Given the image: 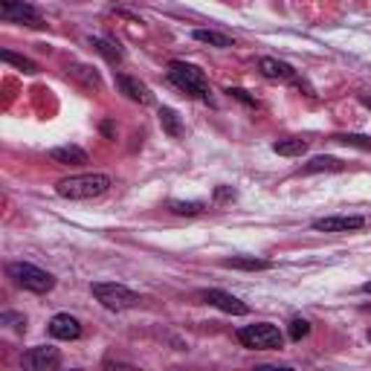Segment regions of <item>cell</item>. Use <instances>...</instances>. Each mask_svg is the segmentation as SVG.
<instances>
[{"label":"cell","mask_w":371,"mask_h":371,"mask_svg":"<svg viewBox=\"0 0 371 371\" xmlns=\"http://www.w3.org/2000/svg\"><path fill=\"white\" fill-rule=\"evenodd\" d=\"M21 363L29 371H50V368H55L58 363H61V354H58V348H52V345H35V348L27 351Z\"/></svg>","instance_id":"obj_8"},{"label":"cell","mask_w":371,"mask_h":371,"mask_svg":"<svg viewBox=\"0 0 371 371\" xmlns=\"http://www.w3.org/2000/svg\"><path fill=\"white\" fill-rule=\"evenodd\" d=\"M168 212L194 218V214H203L206 212V203L203 201H168Z\"/></svg>","instance_id":"obj_17"},{"label":"cell","mask_w":371,"mask_h":371,"mask_svg":"<svg viewBox=\"0 0 371 371\" xmlns=\"http://www.w3.org/2000/svg\"><path fill=\"white\" fill-rule=\"evenodd\" d=\"M345 168V163L342 160H337V157H314L310 163H305L302 166V174H314V171H342Z\"/></svg>","instance_id":"obj_16"},{"label":"cell","mask_w":371,"mask_h":371,"mask_svg":"<svg viewBox=\"0 0 371 371\" xmlns=\"http://www.w3.org/2000/svg\"><path fill=\"white\" fill-rule=\"evenodd\" d=\"M0 55H3V61H6V64L17 67V70H24V73H38V64L32 61V58H24V55H15L12 50H3V52H0Z\"/></svg>","instance_id":"obj_22"},{"label":"cell","mask_w":371,"mask_h":371,"mask_svg":"<svg viewBox=\"0 0 371 371\" xmlns=\"http://www.w3.org/2000/svg\"><path fill=\"white\" fill-rule=\"evenodd\" d=\"M224 267H232V270H247V272H259V270H272V261L238 256V259H224Z\"/></svg>","instance_id":"obj_15"},{"label":"cell","mask_w":371,"mask_h":371,"mask_svg":"<svg viewBox=\"0 0 371 371\" xmlns=\"http://www.w3.org/2000/svg\"><path fill=\"white\" fill-rule=\"evenodd\" d=\"M368 342H371V328H368Z\"/></svg>","instance_id":"obj_27"},{"label":"cell","mask_w":371,"mask_h":371,"mask_svg":"<svg viewBox=\"0 0 371 371\" xmlns=\"http://www.w3.org/2000/svg\"><path fill=\"white\" fill-rule=\"evenodd\" d=\"M160 125H163V131L168 133V136H177L183 133V125H180V116H177V110H171V108H160Z\"/></svg>","instance_id":"obj_18"},{"label":"cell","mask_w":371,"mask_h":371,"mask_svg":"<svg viewBox=\"0 0 371 371\" xmlns=\"http://www.w3.org/2000/svg\"><path fill=\"white\" fill-rule=\"evenodd\" d=\"M259 70L270 82H296L299 79L296 70H293L287 61H279V58H270V55L259 58Z\"/></svg>","instance_id":"obj_11"},{"label":"cell","mask_w":371,"mask_h":371,"mask_svg":"<svg viewBox=\"0 0 371 371\" xmlns=\"http://www.w3.org/2000/svg\"><path fill=\"white\" fill-rule=\"evenodd\" d=\"M272 151L282 154V157H302L307 151V143L305 140H279V143H272Z\"/></svg>","instance_id":"obj_19"},{"label":"cell","mask_w":371,"mask_h":371,"mask_svg":"<svg viewBox=\"0 0 371 371\" xmlns=\"http://www.w3.org/2000/svg\"><path fill=\"white\" fill-rule=\"evenodd\" d=\"M6 272H9V279H12L17 287H24V290H29V293H50V290L55 287V276H52V272L41 270V267H35V264H29V261H12V264L6 267Z\"/></svg>","instance_id":"obj_3"},{"label":"cell","mask_w":371,"mask_h":371,"mask_svg":"<svg viewBox=\"0 0 371 371\" xmlns=\"http://www.w3.org/2000/svg\"><path fill=\"white\" fill-rule=\"evenodd\" d=\"M226 201H235V191L226 189V186H218L214 189V203H226Z\"/></svg>","instance_id":"obj_25"},{"label":"cell","mask_w":371,"mask_h":371,"mask_svg":"<svg viewBox=\"0 0 371 371\" xmlns=\"http://www.w3.org/2000/svg\"><path fill=\"white\" fill-rule=\"evenodd\" d=\"M166 75H168V82L177 87V90H183L186 96H191V99H198V102H203V105H214V96H212V90H209V82H206V75H203V70L201 67H194V64H186V61H168V70H166Z\"/></svg>","instance_id":"obj_1"},{"label":"cell","mask_w":371,"mask_h":371,"mask_svg":"<svg viewBox=\"0 0 371 371\" xmlns=\"http://www.w3.org/2000/svg\"><path fill=\"white\" fill-rule=\"evenodd\" d=\"M238 342L252 351H279L284 345V334L270 322H256L238 328Z\"/></svg>","instance_id":"obj_5"},{"label":"cell","mask_w":371,"mask_h":371,"mask_svg":"<svg viewBox=\"0 0 371 371\" xmlns=\"http://www.w3.org/2000/svg\"><path fill=\"white\" fill-rule=\"evenodd\" d=\"M47 157L58 166H85L87 163V151L79 148V145H58V148H50Z\"/></svg>","instance_id":"obj_13"},{"label":"cell","mask_w":371,"mask_h":371,"mask_svg":"<svg viewBox=\"0 0 371 371\" xmlns=\"http://www.w3.org/2000/svg\"><path fill=\"white\" fill-rule=\"evenodd\" d=\"M226 93L232 96V99H238V102H244V105H252V108H256V99H252V96H247V90H241V87H229Z\"/></svg>","instance_id":"obj_24"},{"label":"cell","mask_w":371,"mask_h":371,"mask_svg":"<svg viewBox=\"0 0 371 371\" xmlns=\"http://www.w3.org/2000/svg\"><path fill=\"white\" fill-rule=\"evenodd\" d=\"M90 47H93L96 52H102L110 64H119V61H122V50L113 47L110 41H105V38H93V35H90Z\"/></svg>","instance_id":"obj_20"},{"label":"cell","mask_w":371,"mask_h":371,"mask_svg":"<svg viewBox=\"0 0 371 371\" xmlns=\"http://www.w3.org/2000/svg\"><path fill=\"white\" fill-rule=\"evenodd\" d=\"M116 87H119L131 102H140V105H151V90H148V85H143L140 79H133V75H125V73H119L116 75Z\"/></svg>","instance_id":"obj_12"},{"label":"cell","mask_w":371,"mask_h":371,"mask_svg":"<svg viewBox=\"0 0 371 371\" xmlns=\"http://www.w3.org/2000/svg\"><path fill=\"white\" fill-rule=\"evenodd\" d=\"M360 290H363V293H368V296H371V282H365V284H363Z\"/></svg>","instance_id":"obj_26"},{"label":"cell","mask_w":371,"mask_h":371,"mask_svg":"<svg viewBox=\"0 0 371 371\" xmlns=\"http://www.w3.org/2000/svg\"><path fill=\"white\" fill-rule=\"evenodd\" d=\"M47 330H50V337L70 342V340H79V337H82V322L75 319V317H70V314H55V317L50 319Z\"/></svg>","instance_id":"obj_10"},{"label":"cell","mask_w":371,"mask_h":371,"mask_svg":"<svg viewBox=\"0 0 371 371\" xmlns=\"http://www.w3.org/2000/svg\"><path fill=\"white\" fill-rule=\"evenodd\" d=\"M108 189H110V177L102 171L73 174V177H64L55 183V194L64 201H93V198H102Z\"/></svg>","instance_id":"obj_2"},{"label":"cell","mask_w":371,"mask_h":371,"mask_svg":"<svg viewBox=\"0 0 371 371\" xmlns=\"http://www.w3.org/2000/svg\"><path fill=\"white\" fill-rule=\"evenodd\" d=\"M198 299L214 305L218 310H224V314H232V317H247L249 314V307L238 299V296H232V293L226 290H218V287H212V290H201L198 293Z\"/></svg>","instance_id":"obj_7"},{"label":"cell","mask_w":371,"mask_h":371,"mask_svg":"<svg viewBox=\"0 0 371 371\" xmlns=\"http://www.w3.org/2000/svg\"><path fill=\"white\" fill-rule=\"evenodd\" d=\"M310 226L317 232H354L365 226V218L363 214H330V218H317Z\"/></svg>","instance_id":"obj_9"},{"label":"cell","mask_w":371,"mask_h":371,"mask_svg":"<svg viewBox=\"0 0 371 371\" xmlns=\"http://www.w3.org/2000/svg\"><path fill=\"white\" fill-rule=\"evenodd\" d=\"M194 41H201V44H209V47H218V50H229V47H235V41H232L229 35L218 32V29H194L191 32Z\"/></svg>","instance_id":"obj_14"},{"label":"cell","mask_w":371,"mask_h":371,"mask_svg":"<svg viewBox=\"0 0 371 371\" xmlns=\"http://www.w3.org/2000/svg\"><path fill=\"white\" fill-rule=\"evenodd\" d=\"M330 140L342 143V145H354V148H363V151H371V136H363V133H334Z\"/></svg>","instance_id":"obj_21"},{"label":"cell","mask_w":371,"mask_h":371,"mask_svg":"<svg viewBox=\"0 0 371 371\" xmlns=\"http://www.w3.org/2000/svg\"><path fill=\"white\" fill-rule=\"evenodd\" d=\"M90 293L96 296V302H99L102 307H108V310H131V307H136L143 299H140V293H133L131 287H125V284H116V282H96L93 287H90Z\"/></svg>","instance_id":"obj_4"},{"label":"cell","mask_w":371,"mask_h":371,"mask_svg":"<svg viewBox=\"0 0 371 371\" xmlns=\"http://www.w3.org/2000/svg\"><path fill=\"white\" fill-rule=\"evenodd\" d=\"M310 334V322L307 319H302V317H296V319H290V325H287V337L293 340V342H299V340H305Z\"/></svg>","instance_id":"obj_23"},{"label":"cell","mask_w":371,"mask_h":371,"mask_svg":"<svg viewBox=\"0 0 371 371\" xmlns=\"http://www.w3.org/2000/svg\"><path fill=\"white\" fill-rule=\"evenodd\" d=\"M0 17L6 24H27V27H44V17L27 0H0Z\"/></svg>","instance_id":"obj_6"}]
</instances>
